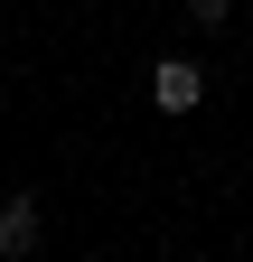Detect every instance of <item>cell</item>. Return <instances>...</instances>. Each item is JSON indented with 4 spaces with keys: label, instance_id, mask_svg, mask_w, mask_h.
Masks as SVG:
<instances>
[{
    "label": "cell",
    "instance_id": "obj_1",
    "mask_svg": "<svg viewBox=\"0 0 253 262\" xmlns=\"http://www.w3.org/2000/svg\"><path fill=\"white\" fill-rule=\"evenodd\" d=\"M150 103H160V113H197V103H206L197 56H160V66H150Z\"/></svg>",
    "mask_w": 253,
    "mask_h": 262
},
{
    "label": "cell",
    "instance_id": "obj_2",
    "mask_svg": "<svg viewBox=\"0 0 253 262\" xmlns=\"http://www.w3.org/2000/svg\"><path fill=\"white\" fill-rule=\"evenodd\" d=\"M38 234H47V225H38V196H0V262H28Z\"/></svg>",
    "mask_w": 253,
    "mask_h": 262
},
{
    "label": "cell",
    "instance_id": "obj_3",
    "mask_svg": "<svg viewBox=\"0 0 253 262\" xmlns=\"http://www.w3.org/2000/svg\"><path fill=\"white\" fill-rule=\"evenodd\" d=\"M225 10H235V0H187V19H197V28H225Z\"/></svg>",
    "mask_w": 253,
    "mask_h": 262
}]
</instances>
